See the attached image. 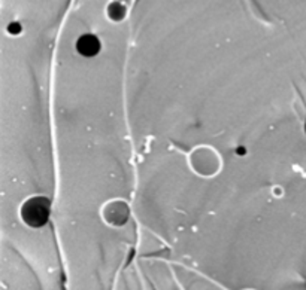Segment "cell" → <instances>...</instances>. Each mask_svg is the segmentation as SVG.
<instances>
[{
    "mask_svg": "<svg viewBox=\"0 0 306 290\" xmlns=\"http://www.w3.org/2000/svg\"><path fill=\"white\" fill-rule=\"evenodd\" d=\"M51 212V203L45 197H33L24 203L21 207V218L30 228H41L44 226Z\"/></svg>",
    "mask_w": 306,
    "mask_h": 290,
    "instance_id": "1",
    "label": "cell"
},
{
    "mask_svg": "<svg viewBox=\"0 0 306 290\" xmlns=\"http://www.w3.org/2000/svg\"><path fill=\"white\" fill-rule=\"evenodd\" d=\"M77 49L84 57H94L100 51V40L94 34H84L78 39Z\"/></svg>",
    "mask_w": 306,
    "mask_h": 290,
    "instance_id": "2",
    "label": "cell"
}]
</instances>
